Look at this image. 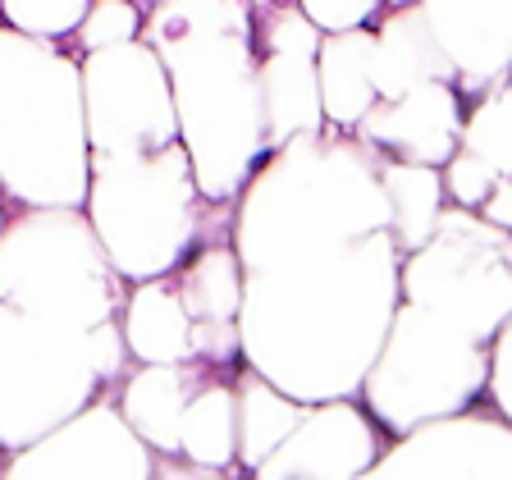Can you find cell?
<instances>
[{"mask_svg":"<svg viewBox=\"0 0 512 480\" xmlns=\"http://www.w3.org/2000/svg\"><path fill=\"white\" fill-rule=\"evenodd\" d=\"M398 261L389 229L320 247L243 275L238 352L298 403L357 398L366 366L398 307Z\"/></svg>","mask_w":512,"mask_h":480,"instance_id":"6da1fadb","label":"cell"},{"mask_svg":"<svg viewBox=\"0 0 512 480\" xmlns=\"http://www.w3.org/2000/svg\"><path fill=\"white\" fill-rule=\"evenodd\" d=\"M142 42L160 55L192 183L229 206L266 156L247 0H160L142 10Z\"/></svg>","mask_w":512,"mask_h":480,"instance_id":"7a4b0ae2","label":"cell"},{"mask_svg":"<svg viewBox=\"0 0 512 480\" xmlns=\"http://www.w3.org/2000/svg\"><path fill=\"white\" fill-rule=\"evenodd\" d=\"M380 165L384 151L330 124L270 147L229 202V247L243 275L389 229Z\"/></svg>","mask_w":512,"mask_h":480,"instance_id":"3957f363","label":"cell"},{"mask_svg":"<svg viewBox=\"0 0 512 480\" xmlns=\"http://www.w3.org/2000/svg\"><path fill=\"white\" fill-rule=\"evenodd\" d=\"M87 160L78 55L0 23V197L83 206Z\"/></svg>","mask_w":512,"mask_h":480,"instance_id":"277c9868","label":"cell"},{"mask_svg":"<svg viewBox=\"0 0 512 480\" xmlns=\"http://www.w3.org/2000/svg\"><path fill=\"white\" fill-rule=\"evenodd\" d=\"M206 197L183 142L138 156L87 160L83 215L124 284L170 275L206 234Z\"/></svg>","mask_w":512,"mask_h":480,"instance_id":"5b68a950","label":"cell"},{"mask_svg":"<svg viewBox=\"0 0 512 480\" xmlns=\"http://www.w3.org/2000/svg\"><path fill=\"white\" fill-rule=\"evenodd\" d=\"M124 288L83 206H10L0 224V302L96 330L119 320Z\"/></svg>","mask_w":512,"mask_h":480,"instance_id":"8992f818","label":"cell"},{"mask_svg":"<svg viewBox=\"0 0 512 480\" xmlns=\"http://www.w3.org/2000/svg\"><path fill=\"white\" fill-rule=\"evenodd\" d=\"M485 348L444 311L398 298L389 330L357 384V403L384 435H403L430 416L462 412L485 394Z\"/></svg>","mask_w":512,"mask_h":480,"instance_id":"52a82bcc","label":"cell"},{"mask_svg":"<svg viewBox=\"0 0 512 480\" xmlns=\"http://www.w3.org/2000/svg\"><path fill=\"white\" fill-rule=\"evenodd\" d=\"M106 384L92 366V330L0 302V458L42 439Z\"/></svg>","mask_w":512,"mask_h":480,"instance_id":"ba28073f","label":"cell"},{"mask_svg":"<svg viewBox=\"0 0 512 480\" xmlns=\"http://www.w3.org/2000/svg\"><path fill=\"white\" fill-rule=\"evenodd\" d=\"M398 298L444 311L490 343L494 330L512 320V229L444 206L426 243L398 261Z\"/></svg>","mask_w":512,"mask_h":480,"instance_id":"9c48e42d","label":"cell"},{"mask_svg":"<svg viewBox=\"0 0 512 480\" xmlns=\"http://www.w3.org/2000/svg\"><path fill=\"white\" fill-rule=\"evenodd\" d=\"M83 124L92 156H138L179 142L165 64L142 37L78 55Z\"/></svg>","mask_w":512,"mask_h":480,"instance_id":"30bf717a","label":"cell"},{"mask_svg":"<svg viewBox=\"0 0 512 480\" xmlns=\"http://www.w3.org/2000/svg\"><path fill=\"white\" fill-rule=\"evenodd\" d=\"M151 453L115 398L96 394L42 439L0 458V480H151Z\"/></svg>","mask_w":512,"mask_h":480,"instance_id":"8fae6325","label":"cell"},{"mask_svg":"<svg viewBox=\"0 0 512 480\" xmlns=\"http://www.w3.org/2000/svg\"><path fill=\"white\" fill-rule=\"evenodd\" d=\"M362 480H512V421L485 403L430 416L384 444Z\"/></svg>","mask_w":512,"mask_h":480,"instance_id":"7c38bea8","label":"cell"},{"mask_svg":"<svg viewBox=\"0 0 512 480\" xmlns=\"http://www.w3.org/2000/svg\"><path fill=\"white\" fill-rule=\"evenodd\" d=\"M252 5V46H256V92L266 119V151L288 138L320 133L316 96V42L320 28L298 10V0H247Z\"/></svg>","mask_w":512,"mask_h":480,"instance_id":"4fadbf2b","label":"cell"},{"mask_svg":"<svg viewBox=\"0 0 512 480\" xmlns=\"http://www.w3.org/2000/svg\"><path fill=\"white\" fill-rule=\"evenodd\" d=\"M384 430L357 398H325L307 403L298 426L279 439L256 480H362L380 458Z\"/></svg>","mask_w":512,"mask_h":480,"instance_id":"5bb4252c","label":"cell"},{"mask_svg":"<svg viewBox=\"0 0 512 480\" xmlns=\"http://www.w3.org/2000/svg\"><path fill=\"white\" fill-rule=\"evenodd\" d=\"M462 110H467V101L453 83H416L398 96H375V106L348 133L371 142L384 156L444 165L458 151Z\"/></svg>","mask_w":512,"mask_h":480,"instance_id":"9a60e30c","label":"cell"},{"mask_svg":"<svg viewBox=\"0 0 512 480\" xmlns=\"http://www.w3.org/2000/svg\"><path fill=\"white\" fill-rule=\"evenodd\" d=\"M453 64V87L480 96L508 83L512 69V0H416Z\"/></svg>","mask_w":512,"mask_h":480,"instance_id":"2e32d148","label":"cell"},{"mask_svg":"<svg viewBox=\"0 0 512 480\" xmlns=\"http://www.w3.org/2000/svg\"><path fill=\"white\" fill-rule=\"evenodd\" d=\"M371 83L375 96H398L416 83H453V64L439 51L421 5H389L371 28Z\"/></svg>","mask_w":512,"mask_h":480,"instance_id":"e0dca14e","label":"cell"},{"mask_svg":"<svg viewBox=\"0 0 512 480\" xmlns=\"http://www.w3.org/2000/svg\"><path fill=\"white\" fill-rule=\"evenodd\" d=\"M119 334L133 362H183L192 357V320L174 275H151L124 288Z\"/></svg>","mask_w":512,"mask_h":480,"instance_id":"ac0fdd59","label":"cell"},{"mask_svg":"<svg viewBox=\"0 0 512 480\" xmlns=\"http://www.w3.org/2000/svg\"><path fill=\"white\" fill-rule=\"evenodd\" d=\"M371 23L320 32L316 42V96L330 128H352L375 106L371 83Z\"/></svg>","mask_w":512,"mask_h":480,"instance_id":"d6986e66","label":"cell"},{"mask_svg":"<svg viewBox=\"0 0 512 480\" xmlns=\"http://www.w3.org/2000/svg\"><path fill=\"white\" fill-rule=\"evenodd\" d=\"M238 371V366H234ZM234 371L215 366L179 412V458L202 467L234 471L238 458V416H234Z\"/></svg>","mask_w":512,"mask_h":480,"instance_id":"ffe728a7","label":"cell"},{"mask_svg":"<svg viewBox=\"0 0 512 480\" xmlns=\"http://www.w3.org/2000/svg\"><path fill=\"white\" fill-rule=\"evenodd\" d=\"M302 407L307 403L288 398L284 389H275V384H270L266 375H256L252 366H238L234 371V416H238L234 458H238V467H243L247 476H252L270 453H275L279 439H284L288 430L298 426Z\"/></svg>","mask_w":512,"mask_h":480,"instance_id":"44dd1931","label":"cell"},{"mask_svg":"<svg viewBox=\"0 0 512 480\" xmlns=\"http://www.w3.org/2000/svg\"><path fill=\"white\" fill-rule=\"evenodd\" d=\"M380 188H384V206H389V238H394V247L398 252H416L430 238L439 211L448 206L444 183H439V165L384 156Z\"/></svg>","mask_w":512,"mask_h":480,"instance_id":"7402d4cb","label":"cell"},{"mask_svg":"<svg viewBox=\"0 0 512 480\" xmlns=\"http://www.w3.org/2000/svg\"><path fill=\"white\" fill-rule=\"evenodd\" d=\"M170 275H174V284H179V298H183V307H188L192 325L238 320L243 266H238V252L229 243H197Z\"/></svg>","mask_w":512,"mask_h":480,"instance_id":"603a6c76","label":"cell"},{"mask_svg":"<svg viewBox=\"0 0 512 480\" xmlns=\"http://www.w3.org/2000/svg\"><path fill=\"white\" fill-rule=\"evenodd\" d=\"M458 147L490 160L499 174H512V87L499 83L490 92L471 96V110H462Z\"/></svg>","mask_w":512,"mask_h":480,"instance_id":"cb8c5ba5","label":"cell"},{"mask_svg":"<svg viewBox=\"0 0 512 480\" xmlns=\"http://www.w3.org/2000/svg\"><path fill=\"white\" fill-rule=\"evenodd\" d=\"M87 5L92 0H0V19L42 42H69Z\"/></svg>","mask_w":512,"mask_h":480,"instance_id":"d4e9b609","label":"cell"},{"mask_svg":"<svg viewBox=\"0 0 512 480\" xmlns=\"http://www.w3.org/2000/svg\"><path fill=\"white\" fill-rule=\"evenodd\" d=\"M142 32V5L138 0H92L78 19L74 37L69 42L83 51H101V46H115V42H128Z\"/></svg>","mask_w":512,"mask_h":480,"instance_id":"484cf974","label":"cell"},{"mask_svg":"<svg viewBox=\"0 0 512 480\" xmlns=\"http://www.w3.org/2000/svg\"><path fill=\"white\" fill-rule=\"evenodd\" d=\"M499 179H508V174H499L490 160H480L476 151H467V147H458L439 165V183H444L448 206H462V211H476Z\"/></svg>","mask_w":512,"mask_h":480,"instance_id":"4316f807","label":"cell"},{"mask_svg":"<svg viewBox=\"0 0 512 480\" xmlns=\"http://www.w3.org/2000/svg\"><path fill=\"white\" fill-rule=\"evenodd\" d=\"M508 357H512V320L508 325H499L490 339V348H485V394L490 398V407L499 416H508L512 421V389H508Z\"/></svg>","mask_w":512,"mask_h":480,"instance_id":"83f0119b","label":"cell"},{"mask_svg":"<svg viewBox=\"0 0 512 480\" xmlns=\"http://www.w3.org/2000/svg\"><path fill=\"white\" fill-rule=\"evenodd\" d=\"M298 10L307 14L320 32H339V28L371 23L375 14H380V0H298Z\"/></svg>","mask_w":512,"mask_h":480,"instance_id":"f1b7e54d","label":"cell"},{"mask_svg":"<svg viewBox=\"0 0 512 480\" xmlns=\"http://www.w3.org/2000/svg\"><path fill=\"white\" fill-rule=\"evenodd\" d=\"M476 215L480 220H490V224H499V229H512V174L494 183L490 197L476 206Z\"/></svg>","mask_w":512,"mask_h":480,"instance_id":"f546056e","label":"cell"},{"mask_svg":"<svg viewBox=\"0 0 512 480\" xmlns=\"http://www.w3.org/2000/svg\"><path fill=\"white\" fill-rule=\"evenodd\" d=\"M5 215H10V202H5V197H0V224H5Z\"/></svg>","mask_w":512,"mask_h":480,"instance_id":"4dcf8cb0","label":"cell"},{"mask_svg":"<svg viewBox=\"0 0 512 480\" xmlns=\"http://www.w3.org/2000/svg\"><path fill=\"white\" fill-rule=\"evenodd\" d=\"M380 5H412V0H380Z\"/></svg>","mask_w":512,"mask_h":480,"instance_id":"1f68e13d","label":"cell"},{"mask_svg":"<svg viewBox=\"0 0 512 480\" xmlns=\"http://www.w3.org/2000/svg\"><path fill=\"white\" fill-rule=\"evenodd\" d=\"M138 5H142V10H151V5H160V0H138Z\"/></svg>","mask_w":512,"mask_h":480,"instance_id":"d6a6232c","label":"cell"}]
</instances>
